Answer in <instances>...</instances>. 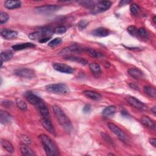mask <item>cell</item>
Wrapping results in <instances>:
<instances>
[{
	"label": "cell",
	"mask_w": 156,
	"mask_h": 156,
	"mask_svg": "<svg viewBox=\"0 0 156 156\" xmlns=\"http://www.w3.org/2000/svg\"><path fill=\"white\" fill-rule=\"evenodd\" d=\"M128 74L130 76L133 77L135 79H141L144 77L143 73L138 68H131L128 69Z\"/></svg>",
	"instance_id": "7c38bea8"
},
{
	"label": "cell",
	"mask_w": 156,
	"mask_h": 156,
	"mask_svg": "<svg viewBox=\"0 0 156 156\" xmlns=\"http://www.w3.org/2000/svg\"><path fill=\"white\" fill-rule=\"evenodd\" d=\"M86 52L92 57H94V58H98V57H100L101 56H102V54L99 52H97L96 51L93 49H91V48H87V49H85Z\"/></svg>",
	"instance_id": "4dcf8cb0"
},
{
	"label": "cell",
	"mask_w": 156,
	"mask_h": 156,
	"mask_svg": "<svg viewBox=\"0 0 156 156\" xmlns=\"http://www.w3.org/2000/svg\"><path fill=\"white\" fill-rule=\"evenodd\" d=\"M52 67L55 70L66 74H73L75 71L71 66L62 63H54L52 64Z\"/></svg>",
	"instance_id": "9c48e42d"
},
{
	"label": "cell",
	"mask_w": 156,
	"mask_h": 156,
	"mask_svg": "<svg viewBox=\"0 0 156 156\" xmlns=\"http://www.w3.org/2000/svg\"><path fill=\"white\" fill-rule=\"evenodd\" d=\"M83 94L88 98L94 101H99L102 98V96L99 93L91 90H85L83 92Z\"/></svg>",
	"instance_id": "ac0fdd59"
},
{
	"label": "cell",
	"mask_w": 156,
	"mask_h": 156,
	"mask_svg": "<svg viewBox=\"0 0 156 156\" xmlns=\"http://www.w3.org/2000/svg\"><path fill=\"white\" fill-rule=\"evenodd\" d=\"M89 68L92 73L96 75H99L101 73V69L99 64L96 63H91L89 64Z\"/></svg>",
	"instance_id": "484cf974"
},
{
	"label": "cell",
	"mask_w": 156,
	"mask_h": 156,
	"mask_svg": "<svg viewBox=\"0 0 156 156\" xmlns=\"http://www.w3.org/2000/svg\"><path fill=\"white\" fill-rule=\"evenodd\" d=\"M127 32L132 36H136L137 34L138 29L134 26H129L127 29Z\"/></svg>",
	"instance_id": "d590c367"
},
{
	"label": "cell",
	"mask_w": 156,
	"mask_h": 156,
	"mask_svg": "<svg viewBox=\"0 0 156 156\" xmlns=\"http://www.w3.org/2000/svg\"><path fill=\"white\" fill-rule=\"evenodd\" d=\"M130 12L133 15H137L140 11V8L138 5L135 4H132L130 6Z\"/></svg>",
	"instance_id": "e575fe53"
},
{
	"label": "cell",
	"mask_w": 156,
	"mask_h": 156,
	"mask_svg": "<svg viewBox=\"0 0 156 156\" xmlns=\"http://www.w3.org/2000/svg\"><path fill=\"white\" fill-rule=\"evenodd\" d=\"M131 1H127V0H122V1H121L119 2V5H127V4L130 3Z\"/></svg>",
	"instance_id": "f6af8a7d"
},
{
	"label": "cell",
	"mask_w": 156,
	"mask_h": 156,
	"mask_svg": "<svg viewBox=\"0 0 156 156\" xmlns=\"http://www.w3.org/2000/svg\"><path fill=\"white\" fill-rule=\"evenodd\" d=\"M20 148L21 152L23 155L32 156V155H35L34 151L25 144H21L20 146Z\"/></svg>",
	"instance_id": "44dd1931"
},
{
	"label": "cell",
	"mask_w": 156,
	"mask_h": 156,
	"mask_svg": "<svg viewBox=\"0 0 156 156\" xmlns=\"http://www.w3.org/2000/svg\"><path fill=\"white\" fill-rule=\"evenodd\" d=\"M41 124L44 128L52 135H55V130L50 120L48 118H43L41 120Z\"/></svg>",
	"instance_id": "5bb4252c"
},
{
	"label": "cell",
	"mask_w": 156,
	"mask_h": 156,
	"mask_svg": "<svg viewBox=\"0 0 156 156\" xmlns=\"http://www.w3.org/2000/svg\"><path fill=\"white\" fill-rule=\"evenodd\" d=\"M141 122L143 124H144L146 127L151 129H155V126L154 122L152 120H151L148 116H144L141 118Z\"/></svg>",
	"instance_id": "cb8c5ba5"
},
{
	"label": "cell",
	"mask_w": 156,
	"mask_h": 156,
	"mask_svg": "<svg viewBox=\"0 0 156 156\" xmlns=\"http://www.w3.org/2000/svg\"><path fill=\"white\" fill-rule=\"evenodd\" d=\"M1 36L7 40H12L17 37L18 32L15 30L3 29L1 31Z\"/></svg>",
	"instance_id": "9a60e30c"
},
{
	"label": "cell",
	"mask_w": 156,
	"mask_h": 156,
	"mask_svg": "<svg viewBox=\"0 0 156 156\" xmlns=\"http://www.w3.org/2000/svg\"><path fill=\"white\" fill-rule=\"evenodd\" d=\"M151 111L153 112V113L155 115V113H156V107L155 106H154L153 107L151 108Z\"/></svg>",
	"instance_id": "681fc988"
},
{
	"label": "cell",
	"mask_w": 156,
	"mask_h": 156,
	"mask_svg": "<svg viewBox=\"0 0 156 156\" xmlns=\"http://www.w3.org/2000/svg\"><path fill=\"white\" fill-rule=\"evenodd\" d=\"M21 5V2L20 1H11L7 0L4 2V6L9 9H13L20 7Z\"/></svg>",
	"instance_id": "ffe728a7"
},
{
	"label": "cell",
	"mask_w": 156,
	"mask_h": 156,
	"mask_svg": "<svg viewBox=\"0 0 156 156\" xmlns=\"http://www.w3.org/2000/svg\"><path fill=\"white\" fill-rule=\"evenodd\" d=\"M88 24V23L86 20H81L79 22V23L77 24H78L77 26H78V27L79 28L80 30H82L87 26Z\"/></svg>",
	"instance_id": "ab89813d"
},
{
	"label": "cell",
	"mask_w": 156,
	"mask_h": 156,
	"mask_svg": "<svg viewBox=\"0 0 156 156\" xmlns=\"http://www.w3.org/2000/svg\"><path fill=\"white\" fill-rule=\"evenodd\" d=\"M153 21H154V23H155V16H154V17L153 18Z\"/></svg>",
	"instance_id": "f907efd6"
},
{
	"label": "cell",
	"mask_w": 156,
	"mask_h": 156,
	"mask_svg": "<svg viewBox=\"0 0 156 156\" xmlns=\"http://www.w3.org/2000/svg\"><path fill=\"white\" fill-rule=\"evenodd\" d=\"M121 115H122V116H129V113H127V112H126V111H125V110L121 111Z\"/></svg>",
	"instance_id": "c3c4849f"
},
{
	"label": "cell",
	"mask_w": 156,
	"mask_h": 156,
	"mask_svg": "<svg viewBox=\"0 0 156 156\" xmlns=\"http://www.w3.org/2000/svg\"><path fill=\"white\" fill-rule=\"evenodd\" d=\"M65 58L66 60L72 61V62H77V63H80L82 65H85L88 63L87 60H86L83 58H80V57H76V56H66Z\"/></svg>",
	"instance_id": "d4e9b609"
},
{
	"label": "cell",
	"mask_w": 156,
	"mask_h": 156,
	"mask_svg": "<svg viewBox=\"0 0 156 156\" xmlns=\"http://www.w3.org/2000/svg\"><path fill=\"white\" fill-rule=\"evenodd\" d=\"M66 31V28L65 26H58L55 28L54 30V33L55 34H64Z\"/></svg>",
	"instance_id": "8d00e7d4"
},
{
	"label": "cell",
	"mask_w": 156,
	"mask_h": 156,
	"mask_svg": "<svg viewBox=\"0 0 156 156\" xmlns=\"http://www.w3.org/2000/svg\"><path fill=\"white\" fill-rule=\"evenodd\" d=\"M2 104L4 105L5 107H10V105L12 104V102L9 101H2Z\"/></svg>",
	"instance_id": "7bdbcfd3"
},
{
	"label": "cell",
	"mask_w": 156,
	"mask_h": 156,
	"mask_svg": "<svg viewBox=\"0 0 156 156\" xmlns=\"http://www.w3.org/2000/svg\"><path fill=\"white\" fill-rule=\"evenodd\" d=\"M91 110V105L89 104H87L85 105L83 108V112L85 113H88Z\"/></svg>",
	"instance_id": "b9f144b4"
},
{
	"label": "cell",
	"mask_w": 156,
	"mask_h": 156,
	"mask_svg": "<svg viewBox=\"0 0 156 156\" xmlns=\"http://www.w3.org/2000/svg\"><path fill=\"white\" fill-rule=\"evenodd\" d=\"M144 91L150 97L155 98L156 96V91L154 87L151 86H145L144 87Z\"/></svg>",
	"instance_id": "83f0119b"
},
{
	"label": "cell",
	"mask_w": 156,
	"mask_h": 156,
	"mask_svg": "<svg viewBox=\"0 0 156 156\" xmlns=\"http://www.w3.org/2000/svg\"><path fill=\"white\" fill-rule=\"evenodd\" d=\"M52 110L60 125L67 132H70L73 129L72 124L65 112L62 110L60 107L56 105L52 106Z\"/></svg>",
	"instance_id": "6da1fadb"
},
{
	"label": "cell",
	"mask_w": 156,
	"mask_h": 156,
	"mask_svg": "<svg viewBox=\"0 0 156 156\" xmlns=\"http://www.w3.org/2000/svg\"><path fill=\"white\" fill-rule=\"evenodd\" d=\"M91 34L93 35L99 37H104L108 36L110 34V32L108 29L104 28V27H99L97 29H95L91 32Z\"/></svg>",
	"instance_id": "e0dca14e"
},
{
	"label": "cell",
	"mask_w": 156,
	"mask_h": 156,
	"mask_svg": "<svg viewBox=\"0 0 156 156\" xmlns=\"http://www.w3.org/2000/svg\"><path fill=\"white\" fill-rule=\"evenodd\" d=\"M38 138L47 155L54 156L58 154L57 148L51 138L45 134H41L38 136Z\"/></svg>",
	"instance_id": "7a4b0ae2"
},
{
	"label": "cell",
	"mask_w": 156,
	"mask_h": 156,
	"mask_svg": "<svg viewBox=\"0 0 156 156\" xmlns=\"http://www.w3.org/2000/svg\"><path fill=\"white\" fill-rule=\"evenodd\" d=\"M78 3L82 5V6L87 7V8H91L93 9L95 5L94 1H78Z\"/></svg>",
	"instance_id": "1f68e13d"
},
{
	"label": "cell",
	"mask_w": 156,
	"mask_h": 156,
	"mask_svg": "<svg viewBox=\"0 0 156 156\" xmlns=\"http://www.w3.org/2000/svg\"><path fill=\"white\" fill-rule=\"evenodd\" d=\"M112 2L109 1H101L98 2L96 5L92 9V12L93 13H97L107 10L110 8Z\"/></svg>",
	"instance_id": "ba28073f"
},
{
	"label": "cell",
	"mask_w": 156,
	"mask_h": 156,
	"mask_svg": "<svg viewBox=\"0 0 156 156\" xmlns=\"http://www.w3.org/2000/svg\"><path fill=\"white\" fill-rule=\"evenodd\" d=\"M50 38H51V37H45V38H43L41 39V40L39 41V42H40V43H46V42H47L48 41H49V40H50Z\"/></svg>",
	"instance_id": "bcb514c9"
},
{
	"label": "cell",
	"mask_w": 156,
	"mask_h": 156,
	"mask_svg": "<svg viewBox=\"0 0 156 156\" xmlns=\"http://www.w3.org/2000/svg\"><path fill=\"white\" fill-rule=\"evenodd\" d=\"M54 33V30L48 27H44L39 29V30L32 32L29 35V38L33 40L40 41L41 39L49 37H51Z\"/></svg>",
	"instance_id": "277c9868"
},
{
	"label": "cell",
	"mask_w": 156,
	"mask_h": 156,
	"mask_svg": "<svg viewBox=\"0 0 156 156\" xmlns=\"http://www.w3.org/2000/svg\"><path fill=\"white\" fill-rule=\"evenodd\" d=\"M12 116L7 112L0 111V122L2 124H8L12 122Z\"/></svg>",
	"instance_id": "2e32d148"
},
{
	"label": "cell",
	"mask_w": 156,
	"mask_h": 156,
	"mask_svg": "<svg viewBox=\"0 0 156 156\" xmlns=\"http://www.w3.org/2000/svg\"><path fill=\"white\" fill-rule=\"evenodd\" d=\"M62 43V39L60 38H55L52 40H51L48 43V46L51 47H54Z\"/></svg>",
	"instance_id": "836d02e7"
},
{
	"label": "cell",
	"mask_w": 156,
	"mask_h": 156,
	"mask_svg": "<svg viewBox=\"0 0 156 156\" xmlns=\"http://www.w3.org/2000/svg\"><path fill=\"white\" fill-rule=\"evenodd\" d=\"M16 104L19 108H20L23 111H26L27 108V106L26 103L20 98L16 99Z\"/></svg>",
	"instance_id": "f546056e"
},
{
	"label": "cell",
	"mask_w": 156,
	"mask_h": 156,
	"mask_svg": "<svg viewBox=\"0 0 156 156\" xmlns=\"http://www.w3.org/2000/svg\"><path fill=\"white\" fill-rule=\"evenodd\" d=\"M35 45L32 43H20V44H16L12 46V49L15 51H21L27 48H31L35 47Z\"/></svg>",
	"instance_id": "d6986e66"
},
{
	"label": "cell",
	"mask_w": 156,
	"mask_h": 156,
	"mask_svg": "<svg viewBox=\"0 0 156 156\" xmlns=\"http://www.w3.org/2000/svg\"><path fill=\"white\" fill-rule=\"evenodd\" d=\"M13 57V53L10 50L3 51L1 53V61L2 62H7L11 60Z\"/></svg>",
	"instance_id": "603a6c76"
},
{
	"label": "cell",
	"mask_w": 156,
	"mask_h": 156,
	"mask_svg": "<svg viewBox=\"0 0 156 156\" xmlns=\"http://www.w3.org/2000/svg\"><path fill=\"white\" fill-rule=\"evenodd\" d=\"M116 112V107L114 105H109L107 107H105L102 112V114L104 115V116H110L113 114H114Z\"/></svg>",
	"instance_id": "4316f807"
},
{
	"label": "cell",
	"mask_w": 156,
	"mask_h": 156,
	"mask_svg": "<svg viewBox=\"0 0 156 156\" xmlns=\"http://www.w3.org/2000/svg\"><path fill=\"white\" fill-rule=\"evenodd\" d=\"M125 100L130 105H131L132 106L136 108L142 110H146L147 108L146 104H144L143 102H141V101H140L139 99H138L134 96L127 95V96H126Z\"/></svg>",
	"instance_id": "52a82bcc"
},
{
	"label": "cell",
	"mask_w": 156,
	"mask_h": 156,
	"mask_svg": "<svg viewBox=\"0 0 156 156\" xmlns=\"http://www.w3.org/2000/svg\"><path fill=\"white\" fill-rule=\"evenodd\" d=\"M38 12L41 13H50L57 11L61 9V7L57 5H46L36 8Z\"/></svg>",
	"instance_id": "8fae6325"
},
{
	"label": "cell",
	"mask_w": 156,
	"mask_h": 156,
	"mask_svg": "<svg viewBox=\"0 0 156 156\" xmlns=\"http://www.w3.org/2000/svg\"><path fill=\"white\" fill-rule=\"evenodd\" d=\"M38 110H39L40 113L41 115L42 116L43 118L50 119V113H49V110L47 108L46 105H44L43 107L38 108Z\"/></svg>",
	"instance_id": "f1b7e54d"
},
{
	"label": "cell",
	"mask_w": 156,
	"mask_h": 156,
	"mask_svg": "<svg viewBox=\"0 0 156 156\" xmlns=\"http://www.w3.org/2000/svg\"><path fill=\"white\" fill-rule=\"evenodd\" d=\"M26 97L27 101L30 104L35 106L38 108L44 105H46L44 101L35 94H33L29 92L27 93V94L26 95Z\"/></svg>",
	"instance_id": "8992f818"
},
{
	"label": "cell",
	"mask_w": 156,
	"mask_h": 156,
	"mask_svg": "<svg viewBox=\"0 0 156 156\" xmlns=\"http://www.w3.org/2000/svg\"><path fill=\"white\" fill-rule=\"evenodd\" d=\"M149 143L151 145H152L154 147H155L156 145V140L155 138H151L149 140Z\"/></svg>",
	"instance_id": "7dc6e473"
},
{
	"label": "cell",
	"mask_w": 156,
	"mask_h": 156,
	"mask_svg": "<svg viewBox=\"0 0 156 156\" xmlns=\"http://www.w3.org/2000/svg\"><path fill=\"white\" fill-rule=\"evenodd\" d=\"M15 74L19 77L26 79H32L35 76L34 70L30 68L18 69L15 71Z\"/></svg>",
	"instance_id": "30bf717a"
},
{
	"label": "cell",
	"mask_w": 156,
	"mask_h": 156,
	"mask_svg": "<svg viewBox=\"0 0 156 156\" xmlns=\"http://www.w3.org/2000/svg\"><path fill=\"white\" fill-rule=\"evenodd\" d=\"M46 90L51 93L58 94H66L69 92V87L66 84L62 83L48 85L46 86Z\"/></svg>",
	"instance_id": "3957f363"
},
{
	"label": "cell",
	"mask_w": 156,
	"mask_h": 156,
	"mask_svg": "<svg viewBox=\"0 0 156 156\" xmlns=\"http://www.w3.org/2000/svg\"><path fill=\"white\" fill-rule=\"evenodd\" d=\"M1 144L2 146V147L8 152L10 154H13L14 152V147L12 144L9 141L5 139H1Z\"/></svg>",
	"instance_id": "7402d4cb"
},
{
	"label": "cell",
	"mask_w": 156,
	"mask_h": 156,
	"mask_svg": "<svg viewBox=\"0 0 156 156\" xmlns=\"http://www.w3.org/2000/svg\"><path fill=\"white\" fill-rule=\"evenodd\" d=\"M20 138L22 142L25 144H29L31 143L30 139L26 135H22L20 136Z\"/></svg>",
	"instance_id": "60d3db41"
},
{
	"label": "cell",
	"mask_w": 156,
	"mask_h": 156,
	"mask_svg": "<svg viewBox=\"0 0 156 156\" xmlns=\"http://www.w3.org/2000/svg\"><path fill=\"white\" fill-rule=\"evenodd\" d=\"M101 136H102V138L104 140V141H106L107 143L111 144H113V140H112V139L111 137H110L108 135H107V133H104V132H102V133H101Z\"/></svg>",
	"instance_id": "74e56055"
},
{
	"label": "cell",
	"mask_w": 156,
	"mask_h": 156,
	"mask_svg": "<svg viewBox=\"0 0 156 156\" xmlns=\"http://www.w3.org/2000/svg\"><path fill=\"white\" fill-rule=\"evenodd\" d=\"M137 34L141 37H146L147 35V32L144 28L141 27L139 29H138Z\"/></svg>",
	"instance_id": "f35d334b"
},
{
	"label": "cell",
	"mask_w": 156,
	"mask_h": 156,
	"mask_svg": "<svg viewBox=\"0 0 156 156\" xmlns=\"http://www.w3.org/2000/svg\"><path fill=\"white\" fill-rule=\"evenodd\" d=\"M129 87H130L131 88H132V89H133V90H139L138 87L136 84H135V83H130L129 84Z\"/></svg>",
	"instance_id": "ee69618b"
},
{
	"label": "cell",
	"mask_w": 156,
	"mask_h": 156,
	"mask_svg": "<svg viewBox=\"0 0 156 156\" xmlns=\"http://www.w3.org/2000/svg\"><path fill=\"white\" fill-rule=\"evenodd\" d=\"M83 50V49L78 45H72V46H68L67 48L63 49L60 52L59 54L61 55H63V54L73 53V52H80Z\"/></svg>",
	"instance_id": "4fadbf2b"
},
{
	"label": "cell",
	"mask_w": 156,
	"mask_h": 156,
	"mask_svg": "<svg viewBox=\"0 0 156 156\" xmlns=\"http://www.w3.org/2000/svg\"><path fill=\"white\" fill-rule=\"evenodd\" d=\"M9 18V16L7 13L3 12H1L0 13V23L1 24L5 23L8 21Z\"/></svg>",
	"instance_id": "d6a6232c"
},
{
	"label": "cell",
	"mask_w": 156,
	"mask_h": 156,
	"mask_svg": "<svg viewBox=\"0 0 156 156\" xmlns=\"http://www.w3.org/2000/svg\"><path fill=\"white\" fill-rule=\"evenodd\" d=\"M108 127L110 129V130L119 138L120 140L126 143H127L129 141V138L127 136V135L116 125H115L113 123L110 122V123H108Z\"/></svg>",
	"instance_id": "5b68a950"
}]
</instances>
